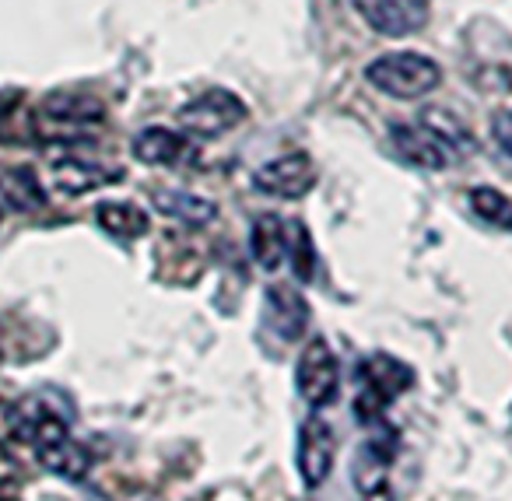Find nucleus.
Returning <instances> with one entry per match:
<instances>
[{
    "mask_svg": "<svg viewBox=\"0 0 512 501\" xmlns=\"http://www.w3.org/2000/svg\"><path fill=\"white\" fill-rule=\"evenodd\" d=\"M393 148L407 165L425 172H442L453 155L474 151L470 134H463L460 123L446 116V109H435V116H425L418 123H393L390 127Z\"/></svg>",
    "mask_w": 512,
    "mask_h": 501,
    "instance_id": "nucleus-1",
    "label": "nucleus"
},
{
    "mask_svg": "<svg viewBox=\"0 0 512 501\" xmlns=\"http://www.w3.org/2000/svg\"><path fill=\"white\" fill-rule=\"evenodd\" d=\"M106 123V106L85 92L46 95L32 113V134L43 144H78Z\"/></svg>",
    "mask_w": 512,
    "mask_h": 501,
    "instance_id": "nucleus-2",
    "label": "nucleus"
},
{
    "mask_svg": "<svg viewBox=\"0 0 512 501\" xmlns=\"http://www.w3.org/2000/svg\"><path fill=\"white\" fill-rule=\"evenodd\" d=\"M365 78H369V85L376 92L400 102H411L435 92L442 81V71L425 53H383V57H376L365 67Z\"/></svg>",
    "mask_w": 512,
    "mask_h": 501,
    "instance_id": "nucleus-3",
    "label": "nucleus"
},
{
    "mask_svg": "<svg viewBox=\"0 0 512 501\" xmlns=\"http://www.w3.org/2000/svg\"><path fill=\"white\" fill-rule=\"evenodd\" d=\"M411 386V368L400 365L390 354H372L358 365V396H355V414L358 421L372 424L383 421L386 407L397 400L404 389Z\"/></svg>",
    "mask_w": 512,
    "mask_h": 501,
    "instance_id": "nucleus-4",
    "label": "nucleus"
},
{
    "mask_svg": "<svg viewBox=\"0 0 512 501\" xmlns=\"http://www.w3.org/2000/svg\"><path fill=\"white\" fill-rule=\"evenodd\" d=\"M246 120V102L228 88H207L179 109V130L190 137H221Z\"/></svg>",
    "mask_w": 512,
    "mask_h": 501,
    "instance_id": "nucleus-5",
    "label": "nucleus"
},
{
    "mask_svg": "<svg viewBox=\"0 0 512 501\" xmlns=\"http://www.w3.org/2000/svg\"><path fill=\"white\" fill-rule=\"evenodd\" d=\"M295 389L309 407H330L337 400V389H341V368L330 351V344L323 337H313L299 354V365H295Z\"/></svg>",
    "mask_w": 512,
    "mask_h": 501,
    "instance_id": "nucleus-6",
    "label": "nucleus"
},
{
    "mask_svg": "<svg viewBox=\"0 0 512 501\" xmlns=\"http://www.w3.org/2000/svg\"><path fill=\"white\" fill-rule=\"evenodd\" d=\"M320 172H316V162L306 155V151H288V155H278L271 162H264L253 172V186L264 197L274 200H299L306 197L316 186Z\"/></svg>",
    "mask_w": 512,
    "mask_h": 501,
    "instance_id": "nucleus-7",
    "label": "nucleus"
},
{
    "mask_svg": "<svg viewBox=\"0 0 512 501\" xmlns=\"http://www.w3.org/2000/svg\"><path fill=\"white\" fill-rule=\"evenodd\" d=\"M120 179H123V172L113 169V165H99V162H88V158H78V155H64V158H53V162L46 165L43 190L57 193V197H81V193H92L109 183H120Z\"/></svg>",
    "mask_w": 512,
    "mask_h": 501,
    "instance_id": "nucleus-8",
    "label": "nucleus"
},
{
    "mask_svg": "<svg viewBox=\"0 0 512 501\" xmlns=\"http://www.w3.org/2000/svg\"><path fill=\"white\" fill-rule=\"evenodd\" d=\"M337 459V435L323 417H306L299 424V449H295V466H299L302 484L313 491L330 477Z\"/></svg>",
    "mask_w": 512,
    "mask_h": 501,
    "instance_id": "nucleus-9",
    "label": "nucleus"
},
{
    "mask_svg": "<svg viewBox=\"0 0 512 501\" xmlns=\"http://www.w3.org/2000/svg\"><path fill=\"white\" fill-rule=\"evenodd\" d=\"M351 4L372 32L390 39L414 36L428 22V0H351Z\"/></svg>",
    "mask_w": 512,
    "mask_h": 501,
    "instance_id": "nucleus-10",
    "label": "nucleus"
},
{
    "mask_svg": "<svg viewBox=\"0 0 512 501\" xmlns=\"http://www.w3.org/2000/svg\"><path fill=\"white\" fill-rule=\"evenodd\" d=\"M264 326L278 340L292 344L306 333L309 326V302L302 298V291L295 284L274 281L264 295Z\"/></svg>",
    "mask_w": 512,
    "mask_h": 501,
    "instance_id": "nucleus-11",
    "label": "nucleus"
},
{
    "mask_svg": "<svg viewBox=\"0 0 512 501\" xmlns=\"http://www.w3.org/2000/svg\"><path fill=\"white\" fill-rule=\"evenodd\" d=\"M134 158L144 165H179L193 158V144L169 127H148L134 137Z\"/></svg>",
    "mask_w": 512,
    "mask_h": 501,
    "instance_id": "nucleus-12",
    "label": "nucleus"
},
{
    "mask_svg": "<svg viewBox=\"0 0 512 501\" xmlns=\"http://www.w3.org/2000/svg\"><path fill=\"white\" fill-rule=\"evenodd\" d=\"M151 200H155V207L165 218L179 221V225H186V228H204L218 218V204L190 190H155Z\"/></svg>",
    "mask_w": 512,
    "mask_h": 501,
    "instance_id": "nucleus-13",
    "label": "nucleus"
},
{
    "mask_svg": "<svg viewBox=\"0 0 512 501\" xmlns=\"http://www.w3.org/2000/svg\"><path fill=\"white\" fill-rule=\"evenodd\" d=\"M36 459L46 466V470L57 473V477H64V480H85L88 473H92V452H88L81 442H74L71 435L36 449Z\"/></svg>",
    "mask_w": 512,
    "mask_h": 501,
    "instance_id": "nucleus-14",
    "label": "nucleus"
},
{
    "mask_svg": "<svg viewBox=\"0 0 512 501\" xmlns=\"http://www.w3.org/2000/svg\"><path fill=\"white\" fill-rule=\"evenodd\" d=\"M0 197L11 211L32 214L46 204V190L32 169H4L0 172Z\"/></svg>",
    "mask_w": 512,
    "mask_h": 501,
    "instance_id": "nucleus-15",
    "label": "nucleus"
},
{
    "mask_svg": "<svg viewBox=\"0 0 512 501\" xmlns=\"http://www.w3.org/2000/svg\"><path fill=\"white\" fill-rule=\"evenodd\" d=\"M249 246H253V260L264 270H278L285 263V221L264 214V218L253 221V232H249Z\"/></svg>",
    "mask_w": 512,
    "mask_h": 501,
    "instance_id": "nucleus-16",
    "label": "nucleus"
},
{
    "mask_svg": "<svg viewBox=\"0 0 512 501\" xmlns=\"http://www.w3.org/2000/svg\"><path fill=\"white\" fill-rule=\"evenodd\" d=\"M95 221H99L102 232L116 235V239H123V242L141 239V235L148 232V214H144L137 204H120V200H106V204H99Z\"/></svg>",
    "mask_w": 512,
    "mask_h": 501,
    "instance_id": "nucleus-17",
    "label": "nucleus"
},
{
    "mask_svg": "<svg viewBox=\"0 0 512 501\" xmlns=\"http://www.w3.org/2000/svg\"><path fill=\"white\" fill-rule=\"evenodd\" d=\"M285 260H292V270L299 281L316 277V249L313 235L302 221H285Z\"/></svg>",
    "mask_w": 512,
    "mask_h": 501,
    "instance_id": "nucleus-18",
    "label": "nucleus"
},
{
    "mask_svg": "<svg viewBox=\"0 0 512 501\" xmlns=\"http://www.w3.org/2000/svg\"><path fill=\"white\" fill-rule=\"evenodd\" d=\"M470 207H474V214L481 221L512 232V200L502 190H495V186H474L470 190Z\"/></svg>",
    "mask_w": 512,
    "mask_h": 501,
    "instance_id": "nucleus-19",
    "label": "nucleus"
},
{
    "mask_svg": "<svg viewBox=\"0 0 512 501\" xmlns=\"http://www.w3.org/2000/svg\"><path fill=\"white\" fill-rule=\"evenodd\" d=\"M491 134H495V144L505 151V155L512 158V109H505V113L495 116V123H491Z\"/></svg>",
    "mask_w": 512,
    "mask_h": 501,
    "instance_id": "nucleus-20",
    "label": "nucleus"
},
{
    "mask_svg": "<svg viewBox=\"0 0 512 501\" xmlns=\"http://www.w3.org/2000/svg\"><path fill=\"white\" fill-rule=\"evenodd\" d=\"M0 501H11V498H0Z\"/></svg>",
    "mask_w": 512,
    "mask_h": 501,
    "instance_id": "nucleus-21",
    "label": "nucleus"
}]
</instances>
